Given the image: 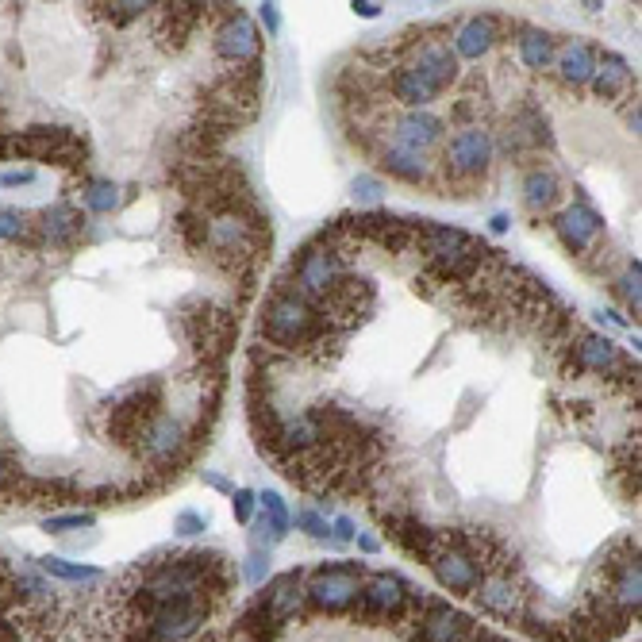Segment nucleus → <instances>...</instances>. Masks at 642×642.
<instances>
[{"label": "nucleus", "mask_w": 642, "mask_h": 642, "mask_svg": "<svg viewBox=\"0 0 642 642\" xmlns=\"http://www.w3.org/2000/svg\"><path fill=\"white\" fill-rule=\"evenodd\" d=\"M335 331L320 320V312L300 300L293 289H285L281 281L273 285L270 300L262 308V327H258V343L273 346L281 354H308V358H327V346H335Z\"/></svg>", "instance_id": "f257e3e1"}, {"label": "nucleus", "mask_w": 642, "mask_h": 642, "mask_svg": "<svg viewBox=\"0 0 642 642\" xmlns=\"http://www.w3.org/2000/svg\"><path fill=\"white\" fill-rule=\"evenodd\" d=\"M0 158H27V162H54L66 170H81L89 158L85 135L58 124H31L24 131H8L0 143Z\"/></svg>", "instance_id": "f03ea898"}, {"label": "nucleus", "mask_w": 642, "mask_h": 642, "mask_svg": "<svg viewBox=\"0 0 642 642\" xmlns=\"http://www.w3.org/2000/svg\"><path fill=\"white\" fill-rule=\"evenodd\" d=\"M162 396H166V385H162L158 377H143V381L120 389V393L112 396V408H108V439L120 446V450L139 458L143 431H147L150 420L158 416Z\"/></svg>", "instance_id": "7ed1b4c3"}, {"label": "nucleus", "mask_w": 642, "mask_h": 642, "mask_svg": "<svg viewBox=\"0 0 642 642\" xmlns=\"http://www.w3.org/2000/svg\"><path fill=\"white\" fill-rule=\"evenodd\" d=\"M346 266H350V262H346L339 250H331L327 243H320V239L312 235V239L300 247L297 258H293L289 273L281 277V285L293 289L300 300H308V304L316 308V304L343 281L346 273H350Z\"/></svg>", "instance_id": "20e7f679"}, {"label": "nucleus", "mask_w": 642, "mask_h": 642, "mask_svg": "<svg viewBox=\"0 0 642 642\" xmlns=\"http://www.w3.org/2000/svg\"><path fill=\"white\" fill-rule=\"evenodd\" d=\"M362 581H366L362 562H331V566H320L304 581V600H308L312 612L343 616V612L354 608V600L362 593Z\"/></svg>", "instance_id": "39448f33"}, {"label": "nucleus", "mask_w": 642, "mask_h": 642, "mask_svg": "<svg viewBox=\"0 0 642 642\" xmlns=\"http://www.w3.org/2000/svg\"><path fill=\"white\" fill-rule=\"evenodd\" d=\"M408 596H412V585L400 573H393V569L366 573L362 593L354 600L350 616H354V623H366V627H389V623L396 627V619L404 616Z\"/></svg>", "instance_id": "423d86ee"}, {"label": "nucleus", "mask_w": 642, "mask_h": 642, "mask_svg": "<svg viewBox=\"0 0 642 642\" xmlns=\"http://www.w3.org/2000/svg\"><path fill=\"white\" fill-rule=\"evenodd\" d=\"M493 162L496 135L489 127H458L450 139H443V173L450 181H477L493 170Z\"/></svg>", "instance_id": "0eeeda50"}, {"label": "nucleus", "mask_w": 642, "mask_h": 642, "mask_svg": "<svg viewBox=\"0 0 642 642\" xmlns=\"http://www.w3.org/2000/svg\"><path fill=\"white\" fill-rule=\"evenodd\" d=\"M193 454H197V446L189 443V427L170 412H158L139 443V458H147L150 473H162V477L177 473Z\"/></svg>", "instance_id": "6e6552de"}, {"label": "nucleus", "mask_w": 642, "mask_h": 642, "mask_svg": "<svg viewBox=\"0 0 642 642\" xmlns=\"http://www.w3.org/2000/svg\"><path fill=\"white\" fill-rule=\"evenodd\" d=\"M220 12V24L212 31V47L220 54V62H227L231 70H243V66H258L262 62V31L250 20L243 8H231V4H216Z\"/></svg>", "instance_id": "1a4fd4ad"}, {"label": "nucleus", "mask_w": 642, "mask_h": 642, "mask_svg": "<svg viewBox=\"0 0 642 642\" xmlns=\"http://www.w3.org/2000/svg\"><path fill=\"white\" fill-rule=\"evenodd\" d=\"M373 285L366 277H354V273H346L343 281L327 293V297L316 304V312H320V320L335 331V335H346L350 327H358V323L366 320L373 312Z\"/></svg>", "instance_id": "9d476101"}, {"label": "nucleus", "mask_w": 642, "mask_h": 642, "mask_svg": "<svg viewBox=\"0 0 642 642\" xmlns=\"http://www.w3.org/2000/svg\"><path fill=\"white\" fill-rule=\"evenodd\" d=\"M550 227H554V235L562 239V247H566L569 254H577V258L593 254V250L604 243V216H600L585 197H577L573 204H566V208L550 212Z\"/></svg>", "instance_id": "9b49d317"}, {"label": "nucleus", "mask_w": 642, "mask_h": 642, "mask_svg": "<svg viewBox=\"0 0 642 642\" xmlns=\"http://www.w3.org/2000/svg\"><path fill=\"white\" fill-rule=\"evenodd\" d=\"M481 623L466 612H458L454 604H446V600H427V608H423V616L416 619V627L408 631V639L412 642H477L481 639Z\"/></svg>", "instance_id": "f8f14e48"}, {"label": "nucleus", "mask_w": 642, "mask_h": 642, "mask_svg": "<svg viewBox=\"0 0 642 642\" xmlns=\"http://www.w3.org/2000/svg\"><path fill=\"white\" fill-rule=\"evenodd\" d=\"M623 350L608 335H596L585 327H573L566 343V370L569 373H596V377H612L623 366Z\"/></svg>", "instance_id": "ddd939ff"}, {"label": "nucleus", "mask_w": 642, "mask_h": 642, "mask_svg": "<svg viewBox=\"0 0 642 642\" xmlns=\"http://www.w3.org/2000/svg\"><path fill=\"white\" fill-rule=\"evenodd\" d=\"M408 66H412V74L420 77V81H427L439 97H443L446 89L462 77V66H458V58H454V50H450V43H443V39H423V43H408Z\"/></svg>", "instance_id": "4468645a"}, {"label": "nucleus", "mask_w": 642, "mask_h": 642, "mask_svg": "<svg viewBox=\"0 0 642 642\" xmlns=\"http://www.w3.org/2000/svg\"><path fill=\"white\" fill-rule=\"evenodd\" d=\"M377 519H381V527L389 531V539H393L408 558L431 562V558L439 554V546H443V531L427 527V523H423L420 516H412V512H400V508L381 512V508H377Z\"/></svg>", "instance_id": "2eb2a0df"}, {"label": "nucleus", "mask_w": 642, "mask_h": 642, "mask_svg": "<svg viewBox=\"0 0 642 642\" xmlns=\"http://www.w3.org/2000/svg\"><path fill=\"white\" fill-rule=\"evenodd\" d=\"M473 600L481 604L485 616L500 619V623H519V616L527 612L523 577H508V573H485L473 589Z\"/></svg>", "instance_id": "dca6fc26"}, {"label": "nucleus", "mask_w": 642, "mask_h": 642, "mask_svg": "<svg viewBox=\"0 0 642 642\" xmlns=\"http://www.w3.org/2000/svg\"><path fill=\"white\" fill-rule=\"evenodd\" d=\"M446 139V124L443 116L435 112H400L393 124H389V143L404 150H420V154H431L435 147H443Z\"/></svg>", "instance_id": "f3484780"}, {"label": "nucleus", "mask_w": 642, "mask_h": 642, "mask_svg": "<svg viewBox=\"0 0 642 642\" xmlns=\"http://www.w3.org/2000/svg\"><path fill=\"white\" fill-rule=\"evenodd\" d=\"M258 600H262V612L270 616V623L285 627L289 619H297L300 612L308 608V600H304V573H300V569H289V573L270 577L266 593L258 596Z\"/></svg>", "instance_id": "a211bd4d"}, {"label": "nucleus", "mask_w": 642, "mask_h": 642, "mask_svg": "<svg viewBox=\"0 0 642 642\" xmlns=\"http://www.w3.org/2000/svg\"><path fill=\"white\" fill-rule=\"evenodd\" d=\"M431 566V573H435V581L443 585L446 593L454 596H473V589H477V581L485 577L481 573V566L473 562L466 550H458V546H439V554L427 562Z\"/></svg>", "instance_id": "6ab92c4d"}, {"label": "nucleus", "mask_w": 642, "mask_h": 642, "mask_svg": "<svg viewBox=\"0 0 642 642\" xmlns=\"http://www.w3.org/2000/svg\"><path fill=\"white\" fill-rule=\"evenodd\" d=\"M35 231H39V243L43 247H74L77 239H81V231H85V216H81V208H74L70 200H62V204H50L39 212V223H35Z\"/></svg>", "instance_id": "aec40b11"}, {"label": "nucleus", "mask_w": 642, "mask_h": 642, "mask_svg": "<svg viewBox=\"0 0 642 642\" xmlns=\"http://www.w3.org/2000/svg\"><path fill=\"white\" fill-rule=\"evenodd\" d=\"M596 100H627L635 89V74L627 66V58L616 50H596V74L589 81Z\"/></svg>", "instance_id": "412c9836"}, {"label": "nucleus", "mask_w": 642, "mask_h": 642, "mask_svg": "<svg viewBox=\"0 0 642 642\" xmlns=\"http://www.w3.org/2000/svg\"><path fill=\"white\" fill-rule=\"evenodd\" d=\"M500 43V20L496 16H470L462 20L454 31V58H466V62H481L489 50Z\"/></svg>", "instance_id": "4be33fe9"}, {"label": "nucleus", "mask_w": 642, "mask_h": 642, "mask_svg": "<svg viewBox=\"0 0 642 642\" xmlns=\"http://www.w3.org/2000/svg\"><path fill=\"white\" fill-rule=\"evenodd\" d=\"M377 158H381V170L404 181V185H427L435 177V162L431 154H420V150H404L393 147V143H381L377 147Z\"/></svg>", "instance_id": "5701e85b"}, {"label": "nucleus", "mask_w": 642, "mask_h": 642, "mask_svg": "<svg viewBox=\"0 0 642 642\" xmlns=\"http://www.w3.org/2000/svg\"><path fill=\"white\" fill-rule=\"evenodd\" d=\"M516 31V58L523 62V70H531V74H543L554 66V58H558V39L543 31V27H531V24H512Z\"/></svg>", "instance_id": "b1692460"}, {"label": "nucleus", "mask_w": 642, "mask_h": 642, "mask_svg": "<svg viewBox=\"0 0 642 642\" xmlns=\"http://www.w3.org/2000/svg\"><path fill=\"white\" fill-rule=\"evenodd\" d=\"M558 74L566 81L569 89H589V81L596 74V47L585 43V39H566L558 47V58H554Z\"/></svg>", "instance_id": "393cba45"}, {"label": "nucleus", "mask_w": 642, "mask_h": 642, "mask_svg": "<svg viewBox=\"0 0 642 642\" xmlns=\"http://www.w3.org/2000/svg\"><path fill=\"white\" fill-rule=\"evenodd\" d=\"M470 243H473L470 231H462V227H450V223L420 220V227H416V250H423V254H427V262L446 258V254H458V250H466Z\"/></svg>", "instance_id": "a878e982"}, {"label": "nucleus", "mask_w": 642, "mask_h": 642, "mask_svg": "<svg viewBox=\"0 0 642 642\" xmlns=\"http://www.w3.org/2000/svg\"><path fill=\"white\" fill-rule=\"evenodd\" d=\"M562 200V181L550 166H531L523 173V204L531 216H550Z\"/></svg>", "instance_id": "bb28decb"}, {"label": "nucleus", "mask_w": 642, "mask_h": 642, "mask_svg": "<svg viewBox=\"0 0 642 642\" xmlns=\"http://www.w3.org/2000/svg\"><path fill=\"white\" fill-rule=\"evenodd\" d=\"M208 4H158V20H162V35L170 39L173 50L189 43V35L204 24Z\"/></svg>", "instance_id": "cd10ccee"}, {"label": "nucleus", "mask_w": 642, "mask_h": 642, "mask_svg": "<svg viewBox=\"0 0 642 642\" xmlns=\"http://www.w3.org/2000/svg\"><path fill=\"white\" fill-rule=\"evenodd\" d=\"M81 204L93 212V216H112L124 197H120V185L116 181H104V177H85L81 181Z\"/></svg>", "instance_id": "c85d7f7f"}, {"label": "nucleus", "mask_w": 642, "mask_h": 642, "mask_svg": "<svg viewBox=\"0 0 642 642\" xmlns=\"http://www.w3.org/2000/svg\"><path fill=\"white\" fill-rule=\"evenodd\" d=\"M0 243H16V247H27V250H39V231L27 212L20 208H0Z\"/></svg>", "instance_id": "c756f323"}, {"label": "nucleus", "mask_w": 642, "mask_h": 642, "mask_svg": "<svg viewBox=\"0 0 642 642\" xmlns=\"http://www.w3.org/2000/svg\"><path fill=\"white\" fill-rule=\"evenodd\" d=\"M89 8H93V16L104 20V24L127 27L135 24V20H143L154 4H147V0H124V4H89Z\"/></svg>", "instance_id": "7c9ffc66"}, {"label": "nucleus", "mask_w": 642, "mask_h": 642, "mask_svg": "<svg viewBox=\"0 0 642 642\" xmlns=\"http://www.w3.org/2000/svg\"><path fill=\"white\" fill-rule=\"evenodd\" d=\"M612 289H616V297L627 304V312H635V316H639V308H642V266H639V258H627L623 273L612 281Z\"/></svg>", "instance_id": "2f4dec72"}, {"label": "nucleus", "mask_w": 642, "mask_h": 642, "mask_svg": "<svg viewBox=\"0 0 642 642\" xmlns=\"http://www.w3.org/2000/svg\"><path fill=\"white\" fill-rule=\"evenodd\" d=\"M173 231H177V239L189 250H204V212H200L197 204H185L173 216Z\"/></svg>", "instance_id": "473e14b6"}, {"label": "nucleus", "mask_w": 642, "mask_h": 642, "mask_svg": "<svg viewBox=\"0 0 642 642\" xmlns=\"http://www.w3.org/2000/svg\"><path fill=\"white\" fill-rule=\"evenodd\" d=\"M39 569H43L47 577H58V581H100V577H104L97 566H77V562H66V558H58V554L39 558Z\"/></svg>", "instance_id": "72a5a7b5"}, {"label": "nucleus", "mask_w": 642, "mask_h": 642, "mask_svg": "<svg viewBox=\"0 0 642 642\" xmlns=\"http://www.w3.org/2000/svg\"><path fill=\"white\" fill-rule=\"evenodd\" d=\"M258 508H262V519L270 523L273 535H277V539H285V535H289V523H293V516H289V508H285L281 493H273V489L258 493Z\"/></svg>", "instance_id": "f704fd0d"}, {"label": "nucleus", "mask_w": 642, "mask_h": 642, "mask_svg": "<svg viewBox=\"0 0 642 642\" xmlns=\"http://www.w3.org/2000/svg\"><path fill=\"white\" fill-rule=\"evenodd\" d=\"M270 577H273L270 550H250L247 562H243V581H247V585H254V589H262Z\"/></svg>", "instance_id": "c9c22d12"}, {"label": "nucleus", "mask_w": 642, "mask_h": 642, "mask_svg": "<svg viewBox=\"0 0 642 642\" xmlns=\"http://www.w3.org/2000/svg\"><path fill=\"white\" fill-rule=\"evenodd\" d=\"M93 523H97L93 512H66V516L43 519V531H47V535H70V531H85V527H93Z\"/></svg>", "instance_id": "e433bc0d"}, {"label": "nucleus", "mask_w": 642, "mask_h": 642, "mask_svg": "<svg viewBox=\"0 0 642 642\" xmlns=\"http://www.w3.org/2000/svg\"><path fill=\"white\" fill-rule=\"evenodd\" d=\"M297 527L308 539H316V543H331V523H327V516H320L316 508H300Z\"/></svg>", "instance_id": "4c0bfd02"}, {"label": "nucleus", "mask_w": 642, "mask_h": 642, "mask_svg": "<svg viewBox=\"0 0 642 642\" xmlns=\"http://www.w3.org/2000/svg\"><path fill=\"white\" fill-rule=\"evenodd\" d=\"M350 193H354L358 204H381L385 185H381V177H373V173H358V177L350 181Z\"/></svg>", "instance_id": "58836bf2"}, {"label": "nucleus", "mask_w": 642, "mask_h": 642, "mask_svg": "<svg viewBox=\"0 0 642 642\" xmlns=\"http://www.w3.org/2000/svg\"><path fill=\"white\" fill-rule=\"evenodd\" d=\"M231 512H235V519H239L243 527H250V523H254V512H258V493L235 489V493H231Z\"/></svg>", "instance_id": "ea45409f"}, {"label": "nucleus", "mask_w": 642, "mask_h": 642, "mask_svg": "<svg viewBox=\"0 0 642 642\" xmlns=\"http://www.w3.org/2000/svg\"><path fill=\"white\" fill-rule=\"evenodd\" d=\"M173 531L181 535V539H197L208 531V516H200V512H177L173 519Z\"/></svg>", "instance_id": "a19ab883"}, {"label": "nucleus", "mask_w": 642, "mask_h": 642, "mask_svg": "<svg viewBox=\"0 0 642 642\" xmlns=\"http://www.w3.org/2000/svg\"><path fill=\"white\" fill-rule=\"evenodd\" d=\"M20 481H24V470H16L4 454H0V500H16L20 493Z\"/></svg>", "instance_id": "79ce46f5"}, {"label": "nucleus", "mask_w": 642, "mask_h": 642, "mask_svg": "<svg viewBox=\"0 0 642 642\" xmlns=\"http://www.w3.org/2000/svg\"><path fill=\"white\" fill-rule=\"evenodd\" d=\"M481 116V104H477V97H462L454 108H450V120L458 127H473V120Z\"/></svg>", "instance_id": "37998d69"}, {"label": "nucleus", "mask_w": 642, "mask_h": 642, "mask_svg": "<svg viewBox=\"0 0 642 642\" xmlns=\"http://www.w3.org/2000/svg\"><path fill=\"white\" fill-rule=\"evenodd\" d=\"M354 535H358V523H354L350 516H335V519H331V546L354 543Z\"/></svg>", "instance_id": "c03bdc74"}, {"label": "nucleus", "mask_w": 642, "mask_h": 642, "mask_svg": "<svg viewBox=\"0 0 642 642\" xmlns=\"http://www.w3.org/2000/svg\"><path fill=\"white\" fill-rule=\"evenodd\" d=\"M258 24L266 27V35L281 31V8L277 4H258Z\"/></svg>", "instance_id": "a18cd8bd"}, {"label": "nucleus", "mask_w": 642, "mask_h": 642, "mask_svg": "<svg viewBox=\"0 0 642 642\" xmlns=\"http://www.w3.org/2000/svg\"><path fill=\"white\" fill-rule=\"evenodd\" d=\"M200 481H204L208 489H216V493H223V496L235 493V481H231V477H223V473H216V470H200Z\"/></svg>", "instance_id": "49530a36"}, {"label": "nucleus", "mask_w": 642, "mask_h": 642, "mask_svg": "<svg viewBox=\"0 0 642 642\" xmlns=\"http://www.w3.org/2000/svg\"><path fill=\"white\" fill-rule=\"evenodd\" d=\"M35 181V170H8L4 177H0V185L4 189H16V185H31Z\"/></svg>", "instance_id": "de8ad7c7"}, {"label": "nucleus", "mask_w": 642, "mask_h": 642, "mask_svg": "<svg viewBox=\"0 0 642 642\" xmlns=\"http://www.w3.org/2000/svg\"><path fill=\"white\" fill-rule=\"evenodd\" d=\"M350 8H354V16H362V20H377V16H381V4H377V0H354Z\"/></svg>", "instance_id": "09e8293b"}, {"label": "nucleus", "mask_w": 642, "mask_h": 642, "mask_svg": "<svg viewBox=\"0 0 642 642\" xmlns=\"http://www.w3.org/2000/svg\"><path fill=\"white\" fill-rule=\"evenodd\" d=\"M596 320L608 323V327H631V320H627V316H619V312H612V308H608V312H596Z\"/></svg>", "instance_id": "8fccbe9b"}, {"label": "nucleus", "mask_w": 642, "mask_h": 642, "mask_svg": "<svg viewBox=\"0 0 642 642\" xmlns=\"http://www.w3.org/2000/svg\"><path fill=\"white\" fill-rule=\"evenodd\" d=\"M354 543H358V550H362V554H377V550H381V543H377L373 535H362V531L354 535Z\"/></svg>", "instance_id": "3c124183"}, {"label": "nucleus", "mask_w": 642, "mask_h": 642, "mask_svg": "<svg viewBox=\"0 0 642 642\" xmlns=\"http://www.w3.org/2000/svg\"><path fill=\"white\" fill-rule=\"evenodd\" d=\"M489 227H493V235H504V231L512 227V216H504V212H496L493 220H489Z\"/></svg>", "instance_id": "603ef678"}]
</instances>
